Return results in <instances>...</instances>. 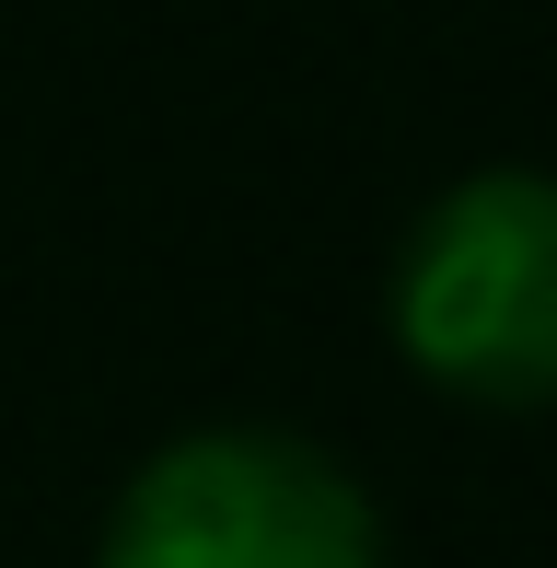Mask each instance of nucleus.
Instances as JSON below:
<instances>
[{"label":"nucleus","mask_w":557,"mask_h":568,"mask_svg":"<svg viewBox=\"0 0 557 568\" xmlns=\"http://www.w3.org/2000/svg\"><path fill=\"white\" fill-rule=\"evenodd\" d=\"M384 337L453 406H557V163H476L418 197L384 267Z\"/></svg>","instance_id":"1"},{"label":"nucleus","mask_w":557,"mask_h":568,"mask_svg":"<svg viewBox=\"0 0 557 568\" xmlns=\"http://www.w3.org/2000/svg\"><path fill=\"white\" fill-rule=\"evenodd\" d=\"M93 568H395L384 510L325 442L267 418H210L117 476Z\"/></svg>","instance_id":"2"}]
</instances>
